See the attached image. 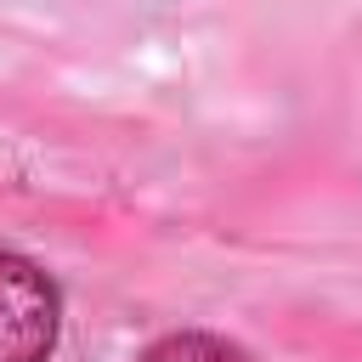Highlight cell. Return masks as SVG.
<instances>
[{
  "mask_svg": "<svg viewBox=\"0 0 362 362\" xmlns=\"http://www.w3.org/2000/svg\"><path fill=\"white\" fill-rule=\"evenodd\" d=\"M141 362H249L238 345H226V339H215V334H170V339H158Z\"/></svg>",
  "mask_w": 362,
  "mask_h": 362,
  "instance_id": "obj_2",
  "label": "cell"
},
{
  "mask_svg": "<svg viewBox=\"0 0 362 362\" xmlns=\"http://www.w3.org/2000/svg\"><path fill=\"white\" fill-rule=\"evenodd\" d=\"M57 317L62 305L51 277L34 260L0 249V362H45L57 345Z\"/></svg>",
  "mask_w": 362,
  "mask_h": 362,
  "instance_id": "obj_1",
  "label": "cell"
}]
</instances>
